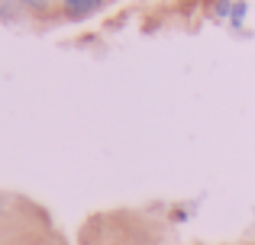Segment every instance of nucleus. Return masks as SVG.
I'll return each instance as SVG.
<instances>
[{
  "instance_id": "nucleus-5",
  "label": "nucleus",
  "mask_w": 255,
  "mask_h": 245,
  "mask_svg": "<svg viewBox=\"0 0 255 245\" xmlns=\"http://www.w3.org/2000/svg\"><path fill=\"white\" fill-rule=\"evenodd\" d=\"M97 3H104V0H97Z\"/></svg>"
},
{
  "instance_id": "nucleus-1",
  "label": "nucleus",
  "mask_w": 255,
  "mask_h": 245,
  "mask_svg": "<svg viewBox=\"0 0 255 245\" xmlns=\"http://www.w3.org/2000/svg\"><path fill=\"white\" fill-rule=\"evenodd\" d=\"M65 6H68V16L71 19H81V16H87L91 10H97V0H65Z\"/></svg>"
},
{
  "instance_id": "nucleus-3",
  "label": "nucleus",
  "mask_w": 255,
  "mask_h": 245,
  "mask_svg": "<svg viewBox=\"0 0 255 245\" xmlns=\"http://www.w3.org/2000/svg\"><path fill=\"white\" fill-rule=\"evenodd\" d=\"M52 0H19V6H29V10H45Z\"/></svg>"
},
{
  "instance_id": "nucleus-2",
  "label": "nucleus",
  "mask_w": 255,
  "mask_h": 245,
  "mask_svg": "<svg viewBox=\"0 0 255 245\" xmlns=\"http://www.w3.org/2000/svg\"><path fill=\"white\" fill-rule=\"evenodd\" d=\"M243 19H246V0H236V6H233V13H230V23L243 26Z\"/></svg>"
},
{
  "instance_id": "nucleus-4",
  "label": "nucleus",
  "mask_w": 255,
  "mask_h": 245,
  "mask_svg": "<svg viewBox=\"0 0 255 245\" xmlns=\"http://www.w3.org/2000/svg\"><path fill=\"white\" fill-rule=\"evenodd\" d=\"M13 3H19V0H0V16L3 19L13 16Z\"/></svg>"
}]
</instances>
